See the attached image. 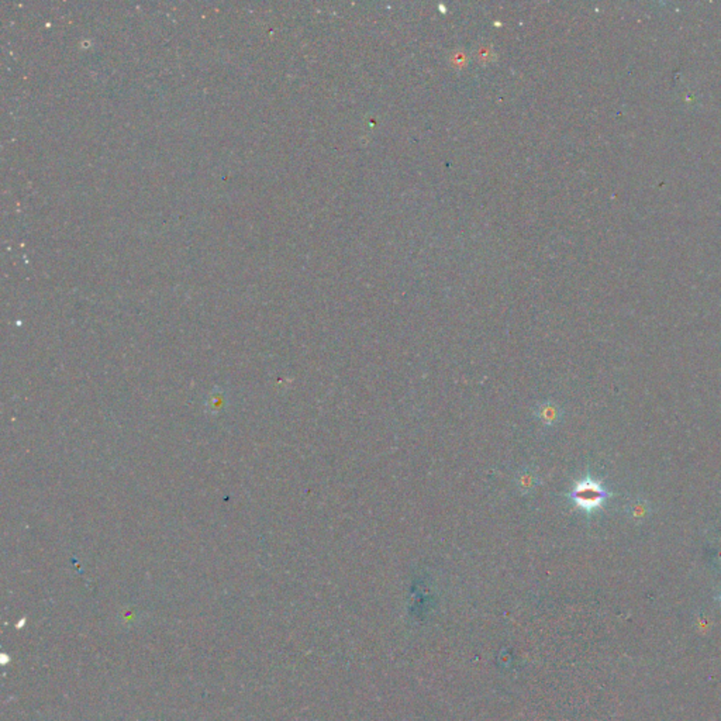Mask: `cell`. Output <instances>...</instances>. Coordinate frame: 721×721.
Returning a JSON list of instances; mask_svg holds the SVG:
<instances>
[{
	"instance_id": "cell-1",
	"label": "cell",
	"mask_w": 721,
	"mask_h": 721,
	"mask_svg": "<svg viewBox=\"0 0 721 721\" xmlns=\"http://www.w3.org/2000/svg\"><path fill=\"white\" fill-rule=\"evenodd\" d=\"M611 496L613 495L606 491V488L599 482V480L593 479L592 476H586L578 480L572 491L568 493L571 502L588 514H592L596 510H599L604 505V502Z\"/></svg>"
}]
</instances>
